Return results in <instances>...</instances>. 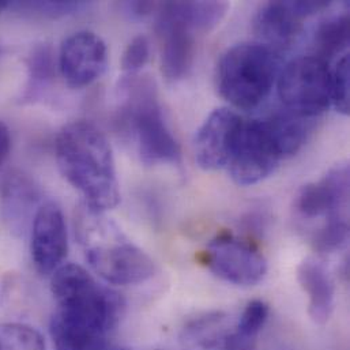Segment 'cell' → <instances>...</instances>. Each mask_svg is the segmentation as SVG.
<instances>
[{"mask_svg": "<svg viewBox=\"0 0 350 350\" xmlns=\"http://www.w3.org/2000/svg\"><path fill=\"white\" fill-rule=\"evenodd\" d=\"M256 337L244 336L236 332V329H233V332L229 334L225 342L224 350H256Z\"/></svg>", "mask_w": 350, "mask_h": 350, "instance_id": "obj_28", "label": "cell"}, {"mask_svg": "<svg viewBox=\"0 0 350 350\" xmlns=\"http://www.w3.org/2000/svg\"><path fill=\"white\" fill-rule=\"evenodd\" d=\"M297 280L308 295V314L317 325L329 322L336 300V286L327 267L314 259L303 260L297 267Z\"/></svg>", "mask_w": 350, "mask_h": 350, "instance_id": "obj_16", "label": "cell"}, {"mask_svg": "<svg viewBox=\"0 0 350 350\" xmlns=\"http://www.w3.org/2000/svg\"><path fill=\"white\" fill-rule=\"evenodd\" d=\"M304 19L295 1H269L258 10L254 18V31L260 44L278 53L296 42L303 31Z\"/></svg>", "mask_w": 350, "mask_h": 350, "instance_id": "obj_14", "label": "cell"}, {"mask_svg": "<svg viewBox=\"0 0 350 350\" xmlns=\"http://www.w3.org/2000/svg\"><path fill=\"white\" fill-rule=\"evenodd\" d=\"M30 228V252L36 270L42 275L53 274L63 265L68 252L63 210L55 202L38 206Z\"/></svg>", "mask_w": 350, "mask_h": 350, "instance_id": "obj_11", "label": "cell"}, {"mask_svg": "<svg viewBox=\"0 0 350 350\" xmlns=\"http://www.w3.org/2000/svg\"><path fill=\"white\" fill-rule=\"evenodd\" d=\"M284 157L295 156L307 142L312 130V119L299 116L289 111L278 112L266 119Z\"/></svg>", "mask_w": 350, "mask_h": 350, "instance_id": "obj_19", "label": "cell"}, {"mask_svg": "<svg viewBox=\"0 0 350 350\" xmlns=\"http://www.w3.org/2000/svg\"><path fill=\"white\" fill-rule=\"evenodd\" d=\"M349 53H344L332 70V104L342 113H349Z\"/></svg>", "mask_w": 350, "mask_h": 350, "instance_id": "obj_24", "label": "cell"}, {"mask_svg": "<svg viewBox=\"0 0 350 350\" xmlns=\"http://www.w3.org/2000/svg\"><path fill=\"white\" fill-rule=\"evenodd\" d=\"M38 188L21 171H10L1 181V213L10 232L25 234L37 211Z\"/></svg>", "mask_w": 350, "mask_h": 350, "instance_id": "obj_15", "label": "cell"}, {"mask_svg": "<svg viewBox=\"0 0 350 350\" xmlns=\"http://www.w3.org/2000/svg\"><path fill=\"white\" fill-rule=\"evenodd\" d=\"M0 53H1V49H0Z\"/></svg>", "mask_w": 350, "mask_h": 350, "instance_id": "obj_32", "label": "cell"}, {"mask_svg": "<svg viewBox=\"0 0 350 350\" xmlns=\"http://www.w3.org/2000/svg\"><path fill=\"white\" fill-rule=\"evenodd\" d=\"M11 150V134L8 127L0 120V167L8 159Z\"/></svg>", "mask_w": 350, "mask_h": 350, "instance_id": "obj_29", "label": "cell"}, {"mask_svg": "<svg viewBox=\"0 0 350 350\" xmlns=\"http://www.w3.org/2000/svg\"><path fill=\"white\" fill-rule=\"evenodd\" d=\"M150 57V42L146 36H137L131 40L122 56V70L126 75H135L148 64Z\"/></svg>", "mask_w": 350, "mask_h": 350, "instance_id": "obj_26", "label": "cell"}, {"mask_svg": "<svg viewBox=\"0 0 350 350\" xmlns=\"http://www.w3.org/2000/svg\"><path fill=\"white\" fill-rule=\"evenodd\" d=\"M90 350H130L126 349V348H123V347H118V345H115V344H112V342H109L108 340H104V341H101V342H98L96 347H93Z\"/></svg>", "mask_w": 350, "mask_h": 350, "instance_id": "obj_30", "label": "cell"}, {"mask_svg": "<svg viewBox=\"0 0 350 350\" xmlns=\"http://www.w3.org/2000/svg\"><path fill=\"white\" fill-rule=\"evenodd\" d=\"M10 7V3L8 1H5V0H0V14L5 10V8H8Z\"/></svg>", "mask_w": 350, "mask_h": 350, "instance_id": "obj_31", "label": "cell"}, {"mask_svg": "<svg viewBox=\"0 0 350 350\" xmlns=\"http://www.w3.org/2000/svg\"><path fill=\"white\" fill-rule=\"evenodd\" d=\"M349 240L348 217L327 219L312 237L315 250L321 254H332L341 250Z\"/></svg>", "mask_w": 350, "mask_h": 350, "instance_id": "obj_23", "label": "cell"}, {"mask_svg": "<svg viewBox=\"0 0 350 350\" xmlns=\"http://www.w3.org/2000/svg\"><path fill=\"white\" fill-rule=\"evenodd\" d=\"M349 45V18L348 15L332 16L323 21L314 37L315 56L330 63V59L347 53Z\"/></svg>", "mask_w": 350, "mask_h": 350, "instance_id": "obj_20", "label": "cell"}, {"mask_svg": "<svg viewBox=\"0 0 350 350\" xmlns=\"http://www.w3.org/2000/svg\"><path fill=\"white\" fill-rule=\"evenodd\" d=\"M51 291L57 304L52 317L90 337L107 338L122 319L120 295L100 285L79 265H62L52 274Z\"/></svg>", "mask_w": 350, "mask_h": 350, "instance_id": "obj_2", "label": "cell"}, {"mask_svg": "<svg viewBox=\"0 0 350 350\" xmlns=\"http://www.w3.org/2000/svg\"><path fill=\"white\" fill-rule=\"evenodd\" d=\"M270 315V308L269 306L262 301V300H252L247 304L244 308L239 322L234 325L236 332L250 336V337H256L265 327L267 319Z\"/></svg>", "mask_w": 350, "mask_h": 350, "instance_id": "obj_25", "label": "cell"}, {"mask_svg": "<svg viewBox=\"0 0 350 350\" xmlns=\"http://www.w3.org/2000/svg\"><path fill=\"white\" fill-rule=\"evenodd\" d=\"M156 31L161 49V70L167 79L184 78L195 59L196 33L175 16L167 4H160Z\"/></svg>", "mask_w": 350, "mask_h": 350, "instance_id": "obj_13", "label": "cell"}, {"mask_svg": "<svg viewBox=\"0 0 350 350\" xmlns=\"http://www.w3.org/2000/svg\"><path fill=\"white\" fill-rule=\"evenodd\" d=\"M23 11H29L46 18H59L74 14L85 7L83 1H25L18 3Z\"/></svg>", "mask_w": 350, "mask_h": 350, "instance_id": "obj_27", "label": "cell"}, {"mask_svg": "<svg viewBox=\"0 0 350 350\" xmlns=\"http://www.w3.org/2000/svg\"><path fill=\"white\" fill-rule=\"evenodd\" d=\"M284 159L266 119L251 120L243 123L226 168L237 185L248 187L273 175Z\"/></svg>", "mask_w": 350, "mask_h": 350, "instance_id": "obj_7", "label": "cell"}, {"mask_svg": "<svg viewBox=\"0 0 350 350\" xmlns=\"http://www.w3.org/2000/svg\"><path fill=\"white\" fill-rule=\"evenodd\" d=\"M244 120L228 108L213 111L196 131L193 154L203 171L226 168L236 148Z\"/></svg>", "mask_w": 350, "mask_h": 350, "instance_id": "obj_9", "label": "cell"}, {"mask_svg": "<svg viewBox=\"0 0 350 350\" xmlns=\"http://www.w3.org/2000/svg\"><path fill=\"white\" fill-rule=\"evenodd\" d=\"M233 329L228 314H206L187 323L181 333V345L184 350H224Z\"/></svg>", "mask_w": 350, "mask_h": 350, "instance_id": "obj_17", "label": "cell"}, {"mask_svg": "<svg viewBox=\"0 0 350 350\" xmlns=\"http://www.w3.org/2000/svg\"><path fill=\"white\" fill-rule=\"evenodd\" d=\"M170 11L195 33L213 30L226 15V1H170Z\"/></svg>", "mask_w": 350, "mask_h": 350, "instance_id": "obj_18", "label": "cell"}, {"mask_svg": "<svg viewBox=\"0 0 350 350\" xmlns=\"http://www.w3.org/2000/svg\"><path fill=\"white\" fill-rule=\"evenodd\" d=\"M63 177L82 195L85 206L105 213L120 202L113 152L105 134L86 120L64 126L55 142Z\"/></svg>", "mask_w": 350, "mask_h": 350, "instance_id": "obj_1", "label": "cell"}, {"mask_svg": "<svg viewBox=\"0 0 350 350\" xmlns=\"http://www.w3.org/2000/svg\"><path fill=\"white\" fill-rule=\"evenodd\" d=\"M29 85L25 96L33 98L38 92L45 89L55 78L53 51L49 44H37L31 48L27 57Z\"/></svg>", "mask_w": 350, "mask_h": 350, "instance_id": "obj_21", "label": "cell"}, {"mask_svg": "<svg viewBox=\"0 0 350 350\" xmlns=\"http://www.w3.org/2000/svg\"><path fill=\"white\" fill-rule=\"evenodd\" d=\"M78 240L93 271L112 285H137L154 275L153 259L131 243L104 213L83 206L77 219Z\"/></svg>", "mask_w": 350, "mask_h": 350, "instance_id": "obj_3", "label": "cell"}, {"mask_svg": "<svg viewBox=\"0 0 350 350\" xmlns=\"http://www.w3.org/2000/svg\"><path fill=\"white\" fill-rule=\"evenodd\" d=\"M0 350H46L44 336L26 323L0 325Z\"/></svg>", "mask_w": 350, "mask_h": 350, "instance_id": "obj_22", "label": "cell"}, {"mask_svg": "<svg viewBox=\"0 0 350 350\" xmlns=\"http://www.w3.org/2000/svg\"><path fill=\"white\" fill-rule=\"evenodd\" d=\"M119 94V124L135 139L141 160L149 165L180 163V146L164 119L154 81L124 75Z\"/></svg>", "mask_w": 350, "mask_h": 350, "instance_id": "obj_4", "label": "cell"}, {"mask_svg": "<svg viewBox=\"0 0 350 350\" xmlns=\"http://www.w3.org/2000/svg\"><path fill=\"white\" fill-rule=\"evenodd\" d=\"M278 96L285 109L315 119L332 105L330 64L315 56H299L278 74Z\"/></svg>", "mask_w": 350, "mask_h": 350, "instance_id": "obj_6", "label": "cell"}, {"mask_svg": "<svg viewBox=\"0 0 350 350\" xmlns=\"http://www.w3.org/2000/svg\"><path fill=\"white\" fill-rule=\"evenodd\" d=\"M278 74L275 51L260 42H241L221 56L215 68V86L229 104L251 111L269 97Z\"/></svg>", "mask_w": 350, "mask_h": 350, "instance_id": "obj_5", "label": "cell"}, {"mask_svg": "<svg viewBox=\"0 0 350 350\" xmlns=\"http://www.w3.org/2000/svg\"><path fill=\"white\" fill-rule=\"evenodd\" d=\"M203 263L221 280L240 286H254L267 273L263 254L250 241L229 233H221L210 241L203 252Z\"/></svg>", "mask_w": 350, "mask_h": 350, "instance_id": "obj_8", "label": "cell"}, {"mask_svg": "<svg viewBox=\"0 0 350 350\" xmlns=\"http://www.w3.org/2000/svg\"><path fill=\"white\" fill-rule=\"evenodd\" d=\"M349 167L338 164L317 183L306 184L297 193L295 207L307 218L325 217L327 219L348 217Z\"/></svg>", "mask_w": 350, "mask_h": 350, "instance_id": "obj_12", "label": "cell"}, {"mask_svg": "<svg viewBox=\"0 0 350 350\" xmlns=\"http://www.w3.org/2000/svg\"><path fill=\"white\" fill-rule=\"evenodd\" d=\"M107 64V44L93 31H77L62 42L59 68L70 88L92 85L104 74Z\"/></svg>", "mask_w": 350, "mask_h": 350, "instance_id": "obj_10", "label": "cell"}]
</instances>
